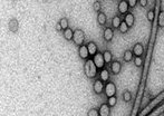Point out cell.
Here are the masks:
<instances>
[{"instance_id": "cell-26", "label": "cell", "mask_w": 164, "mask_h": 116, "mask_svg": "<svg viewBox=\"0 0 164 116\" xmlns=\"http://www.w3.org/2000/svg\"><path fill=\"white\" fill-rule=\"evenodd\" d=\"M93 10H94L95 13H97L102 11V3H100V0L94 1V3H93Z\"/></svg>"}, {"instance_id": "cell-7", "label": "cell", "mask_w": 164, "mask_h": 116, "mask_svg": "<svg viewBox=\"0 0 164 116\" xmlns=\"http://www.w3.org/2000/svg\"><path fill=\"white\" fill-rule=\"evenodd\" d=\"M128 9H130V6H128L127 0H120L117 5V13H120V16L122 15L125 16L126 13H128Z\"/></svg>"}, {"instance_id": "cell-22", "label": "cell", "mask_w": 164, "mask_h": 116, "mask_svg": "<svg viewBox=\"0 0 164 116\" xmlns=\"http://www.w3.org/2000/svg\"><path fill=\"white\" fill-rule=\"evenodd\" d=\"M146 19H147V21H150V23H153L154 19H155V10H154V8H151L147 13H146Z\"/></svg>"}, {"instance_id": "cell-32", "label": "cell", "mask_w": 164, "mask_h": 116, "mask_svg": "<svg viewBox=\"0 0 164 116\" xmlns=\"http://www.w3.org/2000/svg\"><path fill=\"white\" fill-rule=\"evenodd\" d=\"M56 30H57V31H63L62 26H60V23H56Z\"/></svg>"}, {"instance_id": "cell-1", "label": "cell", "mask_w": 164, "mask_h": 116, "mask_svg": "<svg viewBox=\"0 0 164 116\" xmlns=\"http://www.w3.org/2000/svg\"><path fill=\"white\" fill-rule=\"evenodd\" d=\"M97 70L98 68L96 67L93 58H88V59L85 60L84 74L88 79H96V77H97Z\"/></svg>"}, {"instance_id": "cell-27", "label": "cell", "mask_w": 164, "mask_h": 116, "mask_svg": "<svg viewBox=\"0 0 164 116\" xmlns=\"http://www.w3.org/2000/svg\"><path fill=\"white\" fill-rule=\"evenodd\" d=\"M106 103L108 104V105L113 108V107H115L116 104H117V98H116V96H112V97H108L107 98V102Z\"/></svg>"}, {"instance_id": "cell-8", "label": "cell", "mask_w": 164, "mask_h": 116, "mask_svg": "<svg viewBox=\"0 0 164 116\" xmlns=\"http://www.w3.org/2000/svg\"><path fill=\"white\" fill-rule=\"evenodd\" d=\"M8 29H9V31L13 33V34L18 33V30H19V21H18V19L15 18V17L9 19V21H8Z\"/></svg>"}, {"instance_id": "cell-11", "label": "cell", "mask_w": 164, "mask_h": 116, "mask_svg": "<svg viewBox=\"0 0 164 116\" xmlns=\"http://www.w3.org/2000/svg\"><path fill=\"white\" fill-rule=\"evenodd\" d=\"M132 52H133L134 56L135 57H142L144 55V47L141 43H136L135 45L132 48Z\"/></svg>"}, {"instance_id": "cell-34", "label": "cell", "mask_w": 164, "mask_h": 116, "mask_svg": "<svg viewBox=\"0 0 164 116\" xmlns=\"http://www.w3.org/2000/svg\"><path fill=\"white\" fill-rule=\"evenodd\" d=\"M162 116H164V114H163V115H162Z\"/></svg>"}, {"instance_id": "cell-19", "label": "cell", "mask_w": 164, "mask_h": 116, "mask_svg": "<svg viewBox=\"0 0 164 116\" xmlns=\"http://www.w3.org/2000/svg\"><path fill=\"white\" fill-rule=\"evenodd\" d=\"M120 23H122V19H120V17L118 15H115L113 18H112V27H113L114 29L120 28Z\"/></svg>"}, {"instance_id": "cell-25", "label": "cell", "mask_w": 164, "mask_h": 116, "mask_svg": "<svg viewBox=\"0 0 164 116\" xmlns=\"http://www.w3.org/2000/svg\"><path fill=\"white\" fill-rule=\"evenodd\" d=\"M58 23H60L63 31L66 30L67 28H69V26H68V18H67V17H63V18H60V20H59Z\"/></svg>"}, {"instance_id": "cell-18", "label": "cell", "mask_w": 164, "mask_h": 116, "mask_svg": "<svg viewBox=\"0 0 164 116\" xmlns=\"http://www.w3.org/2000/svg\"><path fill=\"white\" fill-rule=\"evenodd\" d=\"M63 36L66 39L67 41L73 40V37H74V30L72 28H67L66 30L63 31Z\"/></svg>"}, {"instance_id": "cell-31", "label": "cell", "mask_w": 164, "mask_h": 116, "mask_svg": "<svg viewBox=\"0 0 164 116\" xmlns=\"http://www.w3.org/2000/svg\"><path fill=\"white\" fill-rule=\"evenodd\" d=\"M139 3L141 5V7L145 8L146 6H147V3H149V1H147V0H139Z\"/></svg>"}, {"instance_id": "cell-29", "label": "cell", "mask_w": 164, "mask_h": 116, "mask_svg": "<svg viewBox=\"0 0 164 116\" xmlns=\"http://www.w3.org/2000/svg\"><path fill=\"white\" fill-rule=\"evenodd\" d=\"M133 62L136 67H142V66H143V58H142V57H134Z\"/></svg>"}, {"instance_id": "cell-30", "label": "cell", "mask_w": 164, "mask_h": 116, "mask_svg": "<svg viewBox=\"0 0 164 116\" xmlns=\"http://www.w3.org/2000/svg\"><path fill=\"white\" fill-rule=\"evenodd\" d=\"M137 1H139V0H127L130 8H135V6L137 5Z\"/></svg>"}, {"instance_id": "cell-12", "label": "cell", "mask_w": 164, "mask_h": 116, "mask_svg": "<svg viewBox=\"0 0 164 116\" xmlns=\"http://www.w3.org/2000/svg\"><path fill=\"white\" fill-rule=\"evenodd\" d=\"M110 107L107 103L100 104V106L98 107V112H100V116H110Z\"/></svg>"}, {"instance_id": "cell-24", "label": "cell", "mask_w": 164, "mask_h": 116, "mask_svg": "<svg viewBox=\"0 0 164 116\" xmlns=\"http://www.w3.org/2000/svg\"><path fill=\"white\" fill-rule=\"evenodd\" d=\"M157 26L160 28L164 29V10H162L159 13V17H157Z\"/></svg>"}, {"instance_id": "cell-2", "label": "cell", "mask_w": 164, "mask_h": 116, "mask_svg": "<svg viewBox=\"0 0 164 116\" xmlns=\"http://www.w3.org/2000/svg\"><path fill=\"white\" fill-rule=\"evenodd\" d=\"M85 33L80 28H77L76 30H74V37H73V43L75 44V46H82L84 45L85 41Z\"/></svg>"}, {"instance_id": "cell-20", "label": "cell", "mask_w": 164, "mask_h": 116, "mask_svg": "<svg viewBox=\"0 0 164 116\" xmlns=\"http://www.w3.org/2000/svg\"><path fill=\"white\" fill-rule=\"evenodd\" d=\"M103 56H104V59L107 65H110V63L113 62V54L110 52V50H104L103 52Z\"/></svg>"}, {"instance_id": "cell-15", "label": "cell", "mask_w": 164, "mask_h": 116, "mask_svg": "<svg viewBox=\"0 0 164 116\" xmlns=\"http://www.w3.org/2000/svg\"><path fill=\"white\" fill-rule=\"evenodd\" d=\"M98 76H100V78L104 83H107L108 80H110V70H108L107 68H103V69L100 70Z\"/></svg>"}, {"instance_id": "cell-10", "label": "cell", "mask_w": 164, "mask_h": 116, "mask_svg": "<svg viewBox=\"0 0 164 116\" xmlns=\"http://www.w3.org/2000/svg\"><path fill=\"white\" fill-rule=\"evenodd\" d=\"M110 69L113 75H118L122 70V64L118 60H113L110 65Z\"/></svg>"}, {"instance_id": "cell-28", "label": "cell", "mask_w": 164, "mask_h": 116, "mask_svg": "<svg viewBox=\"0 0 164 116\" xmlns=\"http://www.w3.org/2000/svg\"><path fill=\"white\" fill-rule=\"evenodd\" d=\"M86 116H100V112H98V108L96 107H92V108L88 109L87 115Z\"/></svg>"}, {"instance_id": "cell-9", "label": "cell", "mask_w": 164, "mask_h": 116, "mask_svg": "<svg viewBox=\"0 0 164 116\" xmlns=\"http://www.w3.org/2000/svg\"><path fill=\"white\" fill-rule=\"evenodd\" d=\"M78 56H79L80 59L83 60H86L88 59L90 57V52H88V48H87V45H82V46L78 47Z\"/></svg>"}, {"instance_id": "cell-13", "label": "cell", "mask_w": 164, "mask_h": 116, "mask_svg": "<svg viewBox=\"0 0 164 116\" xmlns=\"http://www.w3.org/2000/svg\"><path fill=\"white\" fill-rule=\"evenodd\" d=\"M123 20L127 23L130 28H132V27L134 26V23H135V17H134V15L132 13H127L125 16H124Z\"/></svg>"}, {"instance_id": "cell-23", "label": "cell", "mask_w": 164, "mask_h": 116, "mask_svg": "<svg viewBox=\"0 0 164 116\" xmlns=\"http://www.w3.org/2000/svg\"><path fill=\"white\" fill-rule=\"evenodd\" d=\"M128 30H130V27H128V25H127V23H126L124 20H122L120 28H118V31H120V34H126V33H127Z\"/></svg>"}, {"instance_id": "cell-16", "label": "cell", "mask_w": 164, "mask_h": 116, "mask_svg": "<svg viewBox=\"0 0 164 116\" xmlns=\"http://www.w3.org/2000/svg\"><path fill=\"white\" fill-rule=\"evenodd\" d=\"M134 54L133 52H132V49H127V50H125L123 54V60L125 63H131L132 60H134Z\"/></svg>"}, {"instance_id": "cell-33", "label": "cell", "mask_w": 164, "mask_h": 116, "mask_svg": "<svg viewBox=\"0 0 164 116\" xmlns=\"http://www.w3.org/2000/svg\"><path fill=\"white\" fill-rule=\"evenodd\" d=\"M11 1H16V0H11Z\"/></svg>"}, {"instance_id": "cell-6", "label": "cell", "mask_w": 164, "mask_h": 116, "mask_svg": "<svg viewBox=\"0 0 164 116\" xmlns=\"http://www.w3.org/2000/svg\"><path fill=\"white\" fill-rule=\"evenodd\" d=\"M114 38V28L113 27H106L104 30H103V39L106 41V43H110Z\"/></svg>"}, {"instance_id": "cell-17", "label": "cell", "mask_w": 164, "mask_h": 116, "mask_svg": "<svg viewBox=\"0 0 164 116\" xmlns=\"http://www.w3.org/2000/svg\"><path fill=\"white\" fill-rule=\"evenodd\" d=\"M97 23L100 27L105 26L106 23H107V16L103 13V11H100V13H97Z\"/></svg>"}, {"instance_id": "cell-14", "label": "cell", "mask_w": 164, "mask_h": 116, "mask_svg": "<svg viewBox=\"0 0 164 116\" xmlns=\"http://www.w3.org/2000/svg\"><path fill=\"white\" fill-rule=\"evenodd\" d=\"M87 48H88V52H90V57H94L95 55L98 53V47H97V45L95 44L94 41H90V43H88Z\"/></svg>"}, {"instance_id": "cell-5", "label": "cell", "mask_w": 164, "mask_h": 116, "mask_svg": "<svg viewBox=\"0 0 164 116\" xmlns=\"http://www.w3.org/2000/svg\"><path fill=\"white\" fill-rule=\"evenodd\" d=\"M93 60H94L95 65H96V67L98 68V70L103 69V68H105V59H104V56H103V53H100L98 52L97 54L95 55L94 57H92Z\"/></svg>"}, {"instance_id": "cell-21", "label": "cell", "mask_w": 164, "mask_h": 116, "mask_svg": "<svg viewBox=\"0 0 164 116\" xmlns=\"http://www.w3.org/2000/svg\"><path fill=\"white\" fill-rule=\"evenodd\" d=\"M122 98H123V101L125 102V103H130V102L132 101V93L127 89L124 90L123 94H122Z\"/></svg>"}, {"instance_id": "cell-4", "label": "cell", "mask_w": 164, "mask_h": 116, "mask_svg": "<svg viewBox=\"0 0 164 116\" xmlns=\"http://www.w3.org/2000/svg\"><path fill=\"white\" fill-rule=\"evenodd\" d=\"M104 88H105V83L103 82L100 77L94 79V83H93V92H94V94L100 95L104 92Z\"/></svg>"}, {"instance_id": "cell-3", "label": "cell", "mask_w": 164, "mask_h": 116, "mask_svg": "<svg viewBox=\"0 0 164 116\" xmlns=\"http://www.w3.org/2000/svg\"><path fill=\"white\" fill-rule=\"evenodd\" d=\"M104 94L106 95V97H112V96H116V85L114 82L108 80L107 83H105V88H104Z\"/></svg>"}]
</instances>
